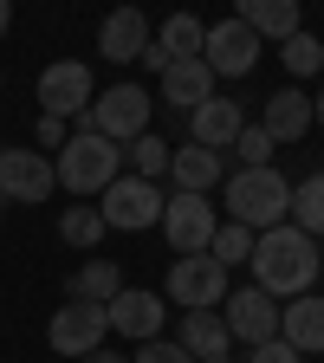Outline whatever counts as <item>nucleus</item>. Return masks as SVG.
<instances>
[{
  "instance_id": "nucleus-1",
  "label": "nucleus",
  "mask_w": 324,
  "mask_h": 363,
  "mask_svg": "<svg viewBox=\"0 0 324 363\" xmlns=\"http://www.w3.org/2000/svg\"><path fill=\"white\" fill-rule=\"evenodd\" d=\"M253 286L272 292V298H298L318 286V240L305 234V227H266V234L253 240Z\"/></svg>"
},
{
  "instance_id": "nucleus-2",
  "label": "nucleus",
  "mask_w": 324,
  "mask_h": 363,
  "mask_svg": "<svg viewBox=\"0 0 324 363\" xmlns=\"http://www.w3.org/2000/svg\"><path fill=\"white\" fill-rule=\"evenodd\" d=\"M220 208H227V220H240V227H253V234H266V227H286L292 220V182L279 175V169H234L220 182Z\"/></svg>"
},
{
  "instance_id": "nucleus-3",
  "label": "nucleus",
  "mask_w": 324,
  "mask_h": 363,
  "mask_svg": "<svg viewBox=\"0 0 324 363\" xmlns=\"http://www.w3.org/2000/svg\"><path fill=\"white\" fill-rule=\"evenodd\" d=\"M52 169H59L65 195H104L123 175V143H111V136H98V130H72L65 150L52 156Z\"/></svg>"
},
{
  "instance_id": "nucleus-4",
  "label": "nucleus",
  "mask_w": 324,
  "mask_h": 363,
  "mask_svg": "<svg viewBox=\"0 0 324 363\" xmlns=\"http://www.w3.org/2000/svg\"><path fill=\"white\" fill-rule=\"evenodd\" d=\"M150 91L143 84H111L104 98H91L84 111H78V130H98V136H111V143H136V136L150 130Z\"/></svg>"
},
{
  "instance_id": "nucleus-5",
  "label": "nucleus",
  "mask_w": 324,
  "mask_h": 363,
  "mask_svg": "<svg viewBox=\"0 0 324 363\" xmlns=\"http://www.w3.org/2000/svg\"><path fill=\"white\" fill-rule=\"evenodd\" d=\"M162 208H169V195L156 189V182H143V175H117L111 189H104V227H117V234H143V227H156L162 220Z\"/></svg>"
},
{
  "instance_id": "nucleus-6",
  "label": "nucleus",
  "mask_w": 324,
  "mask_h": 363,
  "mask_svg": "<svg viewBox=\"0 0 324 363\" xmlns=\"http://www.w3.org/2000/svg\"><path fill=\"white\" fill-rule=\"evenodd\" d=\"M169 298L181 311H220V298H227V266L214 253H181L169 266Z\"/></svg>"
},
{
  "instance_id": "nucleus-7",
  "label": "nucleus",
  "mask_w": 324,
  "mask_h": 363,
  "mask_svg": "<svg viewBox=\"0 0 324 363\" xmlns=\"http://www.w3.org/2000/svg\"><path fill=\"white\" fill-rule=\"evenodd\" d=\"M52 156L45 150H0V201H20V208H39L52 201Z\"/></svg>"
},
{
  "instance_id": "nucleus-8",
  "label": "nucleus",
  "mask_w": 324,
  "mask_h": 363,
  "mask_svg": "<svg viewBox=\"0 0 324 363\" xmlns=\"http://www.w3.org/2000/svg\"><path fill=\"white\" fill-rule=\"evenodd\" d=\"M104 331H111V311H104V305L65 298V305L52 311V325H45V344H52L59 357H91V350L104 344Z\"/></svg>"
},
{
  "instance_id": "nucleus-9",
  "label": "nucleus",
  "mask_w": 324,
  "mask_h": 363,
  "mask_svg": "<svg viewBox=\"0 0 324 363\" xmlns=\"http://www.w3.org/2000/svg\"><path fill=\"white\" fill-rule=\"evenodd\" d=\"M214 227H220V214L208 208V195H169V208H162V234H169V247L175 253H208L214 247Z\"/></svg>"
},
{
  "instance_id": "nucleus-10",
  "label": "nucleus",
  "mask_w": 324,
  "mask_h": 363,
  "mask_svg": "<svg viewBox=\"0 0 324 363\" xmlns=\"http://www.w3.org/2000/svg\"><path fill=\"white\" fill-rule=\"evenodd\" d=\"M220 318H227V331H234L247 350H253V344H266V337H279V298L259 292V286L227 292V298H220Z\"/></svg>"
},
{
  "instance_id": "nucleus-11",
  "label": "nucleus",
  "mask_w": 324,
  "mask_h": 363,
  "mask_svg": "<svg viewBox=\"0 0 324 363\" xmlns=\"http://www.w3.org/2000/svg\"><path fill=\"white\" fill-rule=\"evenodd\" d=\"M201 59H208V72H214V78H247V72L259 65V33H253V26H240V20H220V26H208Z\"/></svg>"
},
{
  "instance_id": "nucleus-12",
  "label": "nucleus",
  "mask_w": 324,
  "mask_h": 363,
  "mask_svg": "<svg viewBox=\"0 0 324 363\" xmlns=\"http://www.w3.org/2000/svg\"><path fill=\"white\" fill-rule=\"evenodd\" d=\"M98 91H91V65L84 59H59V65H45L39 72V111H52V117H78Z\"/></svg>"
},
{
  "instance_id": "nucleus-13",
  "label": "nucleus",
  "mask_w": 324,
  "mask_h": 363,
  "mask_svg": "<svg viewBox=\"0 0 324 363\" xmlns=\"http://www.w3.org/2000/svg\"><path fill=\"white\" fill-rule=\"evenodd\" d=\"M150 20H143V7H111L104 13V26H98V52L111 59V65H130V59H143L150 52Z\"/></svg>"
},
{
  "instance_id": "nucleus-14",
  "label": "nucleus",
  "mask_w": 324,
  "mask_h": 363,
  "mask_svg": "<svg viewBox=\"0 0 324 363\" xmlns=\"http://www.w3.org/2000/svg\"><path fill=\"white\" fill-rule=\"evenodd\" d=\"M247 130V111H240V98H208V104H195L189 111V143H208V150H234V136Z\"/></svg>"
},
{
  "instance_id": "nucleus-15",
  "label": "nucleus",
  "mask_w": 324,
  "mask_h": 363,
  "mask_svg": "<svg viewBox=\"0 0 324 363\" xmlns=\"http://www.w3.org/2000/svg\"><path fill=\"white\" fill-rule=\"evenodd\" d=\"M104 311H111V331H123V337H136V344L162 337V298L143 292V286H123Z\"/></svg>"
},
{
  "instance_id": "nucleus-16",
  "label": "nucleus",
  "mask_w": 324,
  "mask_h": 363,
  "mask_svg": "<svg viewBox=\"0 0 324 363\" xmlns=\"http://www.w3.org/2000/svg\"><path fill=\"white\" fill-rule=\"evenodd\" d=\"M169 182H175L181 195H214L220 182H227V156L208 150V143H181L175 162H169Z\"/></svg>"
},
{
  "instance_id": "nucleus-17",
  "label": "nucleus",
  "mask_w": 324,
  "mask_h": 363,
  "mask_svg": "<svg viewBox=\"0 0 324 363\" xmlns=\"http://www.w3.org/2000/svg\"><path fill=\"white\" fill-rule=\"evenodd\" d=\"M279 337L298 350V357H318L324 350V298L318 292H298L279 305Z\"/></svg>"
},
{
  "instance_id": "nucleus-18",
  "label": "nucleus",
  "mask_w": 324,
  "mask_h": 363,
  "mask_svg": "<svg viewBox=\"0 0 324 363\" xmlns=\"http://www.w3.org/2000/svg\"><path fill=\"white\" fill-rule=\"evenodd\" d=\"M259 130L272 136V143H298V136L311 130V98H305L298 84L272 91V98H266V111H259Z\"/></svg>"
},
{
  "instance_id": "nucleus-19",
  "label": "nucleus",
  "mask_w": 324,
  "mask_h": 363,
  "mask_svg": "<svg viewBox=\"0 0 324 363\" xmlns=\"http://www.w3.org/2000/svg\"><path fill=\"white\" fill-rule=\"evenodd\" d=\"M214 98V72H208V59H175L169 72H162V104H175L181 117H189L195 104H208Z\"/></svg>"
},
{
  "instance_id": "nucleus-20",
  "label": "nucleus",
  "mask_w": 324,
  "mask_h": 363,
  "mask_svg": "<svg viewBox=\"0 0 324 363\" xmlns=\"http://www.w3.org/2000/svg\"><path fill=\"white\" fill-rule=\"evenodd\" d=\"M175 344L189 350L195 363H208V357H227L234 331H227V318H220V311H181V337H175Z\"/></svg>"
},
{
  "instance_id": "nucleus-21",
  "label": "nucleus",
  "mask_w": 324,
  "mask_h": 363,
  "mask_svg": "<svg viewBox=\"0 0 324 363\" xmlns=\"http://www.w3.org/2000/svg\"><path fill=\"white\" fill-rule=\"evenodd\" d=\"M234 20L259 39H292L298 33V0H234Z\"/></svg>"
},
{
  "instance_id": "nucleus-22",
  "label": "nucleus",
  "mask_w": 324,
  "mask_h": 363,
  "mask_svg": "<svg viewBox=\"0 0 324 363\" xmlns=\"http://www.w3.org/2000/svg\"><path fill=\"white\" fill-rule=\"evenodd\" d=\"M117 292H123V266L117 259H84L72 272V298H84V305H111Z\"/></svg>"
},
{
  "instance_id": "nucleus-23",
  "label": "nucleus",
  "mask_w": 324,
  "mask_h": 363,
  "mask_svg": "<svg viewBox=\"0 0 324 363\" xmlns=\"http://www.w3.org/2000/svg\"><path fill=\"white\" fill-rule=\"evenodd\" d=\"M201 45H208V26L195 20V13H169L162 20V33H156V52L175 65V59H201Z\"/></svg>"
},
{
  "instance_id": "nucleus-24",
  "label": "nucleus",
  "mask_w": 324,
  "mask_h": 363,
  "mask_svg": "<svg viewBox=\"0 0 324 363\" xmlns=\"http://www.w3.org/2000/svg\"><path fill=\"white\" fill-rule=\"evenodd\" d=\"M123 162H130L136 175H143V182H162V175H169V162H175V150L162 143L156 130H143L136 143H123Z\"/></svg>"
},
{
  "instance_id": "nucleus-25",
  "label": "nucleus",
  "mask_w": 324,
  "mask_h": 363,
  "mask_svg": "<svg viewBox=\"0 0 324 363\" xmlns=\"http://www.w3.org/2000/svg\"><path fill=\"white\" fill-rule=\"evenodd\" d=\"M292 227H305L311 240H324V175H305L292 189Z\"/></svg>"
},
{
  "instance_id": "nucleus-26",
  "label": "nucleus",
  "mask_w": 324,
  "mask_h": 363,
  "mask_svg": "<svg viewBox=\"0 0 324 363\" xmlns=\"http://www.w3.org/2000/svg\"><path fill=\"white\" fill-rule=\"evenodd\" d=\"M279 45H286V72H292V78H318V72H324V39H318V33L298 26V33L279 39Z\"/></svg>"
},
{
  "instance_id": "nucleus-27",
  "label": "nucleus",
  "mask_w": 324,
  "mask_h": 363,
  "mask_svg": "<svg viewBox=\"0 0 324 363\" xmlns=\"http://www.w3.org/2000/svg\"><path fill=\"white\" fill-rule=\"evenodd\" d=\"M253 240H259L253 227H240V220H220V227H214V247H208V253H214L220 266H247V259H253Z\"/></svg>"
},
{
  "instance_id": "nucleus-28",
  "label": "nucleus",
  "mask_w": 324,
  "mask_h": 363,
  "mask_svg": "<svg viewBox=\"0 0 324 363\" xmlns=\"http://www.w3.org/2000/svg\"><path fill=\"white\" fill-rule=\"evenodd\" d=\"M59 240L65 247H98L104 240V214L98 208H65L59 214Z\"/></svg>"
},
{
  "instance_id": "nucleus-29",
  "label": "nucleus",
  "mask_w": 324,
  "mask_h": 363,
  "mask_svg": "<svg viewBox=\"0 0 324 363\" xmlns=\"http://www.w3.org/2000/svg\"><path fill=\"white\" fill-rule=\"evenodd\" d=\"M272 150H279V143H272V136H266L259 123H247V130L234 136V156H240V169H266V162H272Z\"/></svg>"
},
{
  "instance_id": "nucleus-30",
  "label": "nucleus",
  "mask_w": 324,
  "mask_h": 363,
  "mask_svg": "<svg viewBox=\"0 0 324 363\" xmlns=\"http://www.w3.org/2000/svg\"><path fill=\"white\" fill-rule=\"evenodd\" d=\"M130 363H195L181 344H169V337H150V344H136V357Z\"/></svg>"
},
{
  "instance_id": "nucleus-31",
  "label": "nucleus",
  "mask_w": 324,
  "mask_h": 363,
  "mask_svg": "<svg viewBox=\"0 0 324 363\" xmlns=\"http://www.w3.org/2000/svg\"><path fill=\"white\" fill-rule=\"evenodd\" d=\"M247 363H305V357H298L286 337H266V344H253V357H247Z\"/></svg>"
},
{
  "instance_id": "nucleus-32",
  "label": "nucleus",
  "mask_w": 324,
  "mask_h": 363,
  "mask_svg": "<svg viewBox=\"0 0 324 363\" xmlns=\"http://www.w3.org/2000/svg\"><path fill=\"white\" fill-rule=\"evenodd\" d=\"M39 150H45V156H59V150H65V117L39 111Z\"/></svg>"
},
{
  "instance_id": "nucleus-33",
  "label": "nucleus",
  "mask_w": 324,
  "mask_h": 363,
  "mask_svg": "<svg viewBox=\"0 0 324 363\" xmlns=\"http://www.w3.org/2000/svg\"><path fill=\"white\" fill-rule=\"evenodd\" d=\"M78 363H130V357H117V350H104V344H98V350H91V357H78Z\"/></svg>"
},
{
  "instance_id": "nucleus-34",
  "label": "nucleus",
  "mask_w": 324,
  "mask_h": 363,
  "mask_svg": "<svg viewBox=\"0 0 324 363\" xmlns=\"http://www.w3.org/2000/svg\"><path fill=\"white\" fill-rule=\"evenodd\" d=\"M7 26H13V0H0V39H7Z\"/></svg>"
},
{
  "instance_id": "nucleus-35",
  "label": "nucleus",
  "mask_w": 324,
  "mask_h": 363,
  "mask_svg": "<svg viewBox=\"0 0 324 363\" xmlns=\"http://www.w3.org/2000/svg\"><path fill=\"white\" fill-rule=\"evenodd\" d=\"M311 123L324 130V91H318V98H311Z\"/></svg>"
},
{
  "instance_id": "nucleus-36",
  "label": "nucleus",
  "mask_w": 324,
  "mask_h": 363,
  "mask_svg": "<svg viewBox=\"0 0 324 363\" xmlns=\"http://www.w3.org/2000/svg\"><path fill=\"white\" fill-rule=\"evenodd\" d=\"M208 363H227V357H208Z\"/></svg>"
},
{
  "instance_id": "nucleus-37",
  "label": "nucleus",
  "mask_w": 324,
  "mask_h": 363,
  "mask_svg": "<svg viewBox=\"0 0 324 363\" xmlns=\"http://www.w3.org/2000/svg\"><path fill=\"white\" fill-rule=\"evenodd\" d=\"M0 84H7V72H0Z\"/></svg>"
}]
</instances>
